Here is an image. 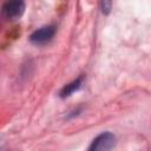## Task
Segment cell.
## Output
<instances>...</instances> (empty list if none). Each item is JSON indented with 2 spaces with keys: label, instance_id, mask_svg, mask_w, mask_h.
<instances>
[{
  "label": "cell",
  "instance_id": "6da1fadb",
  "mask_svg": "<svg viewBox=\"0 0 151 151\" xmlns=\"http://www.w3.org/2000/svg\"><path fill=\"white\" fill-rule=\"evenodd\" d=\"M54 33H55V26H53V25L44 26V27L34 31L31 34L29 40L34 45H44V44L48 42L53 38Z\"/></svg>",
  "mask_w": 151,
  "mask_h": 151
},
{
  "label": "cell",
  "instance_id": "3957f363",
  "mask_svg": "<svg viewBox=\"0 0 151 151\" xmlns=\"http://www.w3.org/2000/svg\"><path fill=\"white\" fill-rule=\"evenodd\" d=\"M25 11V4L22 1H7L5 2L2 7V14L9 19V20H15Z\"/></svg>",
  "mask_w": 151,
  "mask_h": 151
},
{
  "label": "cell",
  "instance_id": "7a4b0ae2",
  "mask_svg": "<svg viewBox=\"0 0 151 151\" xmlns=\"http://www.w3.org/2000/svg\"><path fill=\"white\" fill-rule=\"evenodd\" d=\"M113 145L114 136L110 132H104L92 142L88 151H110Z\"/></svg>",
  "mask_w": 151,
  "mask_h": 151
},
{
  "label": "cell",
  "instance_id": "277c9868",
  "mask_svg": "<svg viewBox=\"0 0 151 151\" xmlns=\"http://www.w3.org/2000/svg\"><path fill=\"white\" fill-rule=\"evenodd\" d=\"M81 83H83V77H79L78 79H76L74 81H72L71 84H68V85H66L63 90H61V92H60V96L63 97V98H65V97H68L70 94H72L74 91H77L80 86H81Z\"/></svg>",
  "mask_w": 151,
  "mask_h": 151
},
{
  "label": "cell",
  "instance_id": "5b68a950",
  "mask_svg": "<svg viewBox=\"0 0 151 151\" xmlns=\"http://www.w3.org/2000/svg\"><path fill=\"white\" fill-rule=\"evenodd\" d=\"M100 6L103 8V12L105 13H109L110 8H111V2L110 1H104V2H100Z\"/></svg>",
  "mask_w": 151,
  "mask_h": 151
}]
</instances>
